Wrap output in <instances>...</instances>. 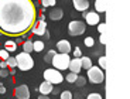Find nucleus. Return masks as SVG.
<instances>
[{"label": "nucleus", "instance_id": "nucleus-3", "mask_svg": "<svg viewBox=\"0 0 130 99\" xmlns=\"http://www.w3.org/2000/svg\"><path fill=\"white\" fill-rule=\"evenodd\" d=\"M69 62H71V57L69 54H62V53H57L54 59H52V65L54 68H57L58 71H64V69L69 68Z\"/></svg>", "mask_w": 130, "mask_h": 99}, {"label": "nucleus", "instance_id": "nucleus-30", "mask_svg": "<svg viewBox=\"0 0 130 99\" xmlns=\"http://www.w3.org/2000/svg\"><path fill=\"white\" fill-rule=\"evenodd\" d=\"M74 55L76 57V58H81L82 57V53H81V50H79V47H75L74 48Z\"/></svg>", "mask_w": 130, "mask_h": 99}, {"label": "nucleus", "instance_id": "nucleus-18", "mask_svg": "<svg viewBox=\"0 0 130 99\" xmlns=\"http://www.w3.org/2000/svg\"><path fill=\"white\" fill-rule=\"evenodd\" d=\"M23 51L24 53H32V51H34V45H32V41H24L23 43Z\"/></svg>", "mask_w": 130, "mask_h": 99}, {"label": "nucleus", "instance_id": "nucleus-2", "mask_svg": "<svg viewBox=\"0 0 130 99\" xmlns=\"http://www.w3.org/2000/svg\"><path fill=\"white\" fill-rule=\"evenodd\" d=\"M16 59H17V67L21 71H28V69H31L34 67V59H32V57L28 53L23 51V53L17 54Z\"/></svg>", "mask_w": 130, "mask_h": 99}, {"label": "nucleus", "instance_id": "nucleus-33", "mask_svg": "<svg viewBox=\"0 0 130 99\" xmlns=\"http://www.w3.org/2000/svg\"><path fill=\"white\" fill-rule=\"evenodd\" d=\"M0 68H2V69H6V68H7V61H4V59H3V61L0 62Z\"/></svg>", "mask_w": 130, "mask_h": 99}, {"label": "nucleus", "instance_id": "nucleus-28", "mask_svg": "<svg viewBox=\"0 0 130 99\" xmlns=\"http://www.w3.org/2000/svg\"><path fill=\"white\" fill-rule=\"evenodd\" d=\"M99 65H101V68L102 69H106V57H101L99 58Z\"/></svg>", "mask_w": 130, "mask_h": 99}, {"label": "nucleus", "instance_id": "nucleus-22", "mask_svg": "<svg viewBox=\"0 0 130 99\" xmlns=\"http://www.w3.org/2000/svg\"><path fill=\"white\" fill-rule=\"evenodd\" d=\"M7 67H10V68H16L17 67L16 57H9V58H7Z\"/></svg>", "mask_w": 130, "mask_h": 99}, {"label": "nucleus", "instance_id": "nucleus-29", "mask_svg": "<svg viewBox=\"0 0 130 99\" xmlns=\"http://www.w3.org/2000/svg\"><path fill=\"white\" fill-rule=\"evenodd\" d=\"M86 99H102V95L101 93H95L93 92V93H89Z\"/></svg>", "mask_w": 130, "mask_h": 99}, {"label": "nucleus", "instance_id": "nucleus-9", "mask_svg": "<svg viewBox=\"0 0 130 99\" xmlns=\"http://www.w3.org/2000/svg\"><path fill=\"white\" fill-rule=\"evenodd\" d=\"M85 17V21H86V24H89V26H98L99 24V14L96 13V11H88L86 14H84Z\"/></svg>", "mask_w": 130, "mask_h": 99}, {"label": "nucleus", "instance_id": "nucleus-19", "mask_svg": "<svg viewBox=\"0 0 130 99\" xmlns=\"http://www.w3.org/2000/svg\"><path fill=\"white\" fill-rule=\"evenodd\" d=\"M55 54H57L55 50H51V51H48V53L45 54V57H44V61H45L47 64H51L52 59H54V57H55Z\"/></svg>", "mask_w": 130, "mask_h": 99}, {"label": "nucleus", "instance_id": "nucleus-6", "mask_svg": "<svg viewBox=\"0 0 130 99\" xmlns=\"http://www.w3.org/2000/svg\"><path fill=\"white\" fill-rule=\"evenodd\" d=\"M88 78L92 84H102L105 81V74L102 68L98 67H92L88 69Z\"/></svg>", "mask_w": 130, "mask_h": 99}, {"label": "nucleus", "instance_id": "nucleus-31", "mask_svg": "<svg viewBox=\"0 0 130 99\" xmlns=\"http://www.w3.org/2000/svg\"><path fill=\"white\" fill-rule=\"evenodd\" d=\"M105 28H106V24H105V23H99V24H98V31H99V33H103Z\"/></svg>", "mask_w": 130, "mask_h": 99}, {"label": "nucleus", "instance_id": "nucleus-10", "mask_svg": "<svg viewBox=\"0 0 130 99\" xmlns=\"http://www.w3.org/2000/svg\"><path fill=\"white\" fill-rule=\"evenodd\" d=\"M57 51L62 53V54H69L72 51L69 41H67V40H59L58 43H57Z\"/></svg>", "mask_w": 130, "mask_h": 99}, {"label": "nucleus", "instance_id": "nucleus-37", "mask_svg": "<svg viewBox=\"0 0 130 99\" xmlns=\"http://www.w3.org/2000/svg\"><path fill=\"white\" fill-rule=\"evenodd\" d=\"M88 2H89V0H88Z\"/></svg>", "mask_w": 130, "mask_h": 99}, {"label": "nucleus", "instance_id": "nucleus-12", "mask_svg": "<svg viewBox=\"0 0 130 99\" xmlns=\"http://www.w3.org/2000/svg\"><path fill=\"white\" fill-rule=\"evenodd\" d=\"M72 3H74L75 10H78V11H86L89 9L88 0H72Z\"/></svg>", "mask_w": 130, "mask_h": 99}, {"label": "nucleus", "instance_id": "nucleus-13", "mask_svg": "<svg viewBox=\"0 0 130 99\" xmlns=\"http://www.w3.org/2000/svg\"><path fill=\"white\" fill-rule=\"evenodd\" d=\"M52 91H54V86H52V84L47 82V81H44V82L40 85V93H42V95H50Z\"/></svg>", "mask_w": 130, "mask_h": 99}, {"label": "nucleus", "instance_id": "nucleus-26", "mask_svg": "<svg viewBox=\"0 0 130 99\" xmlns=\"http://www.w3.org/2000/svg\"><path fill=\"white\" fill-rule=\"evenodd\" d=\"M9 51L7 50H0V58L4 59V61H7V58H9Z\"/></svg>", "mask_w": 130, "mask_h": 99}, {"label": "nucleus", "instance_id": "nucleus-8", "mask_svg": "<svg viewBox=\"0 0 130 99\" xmlns=\"http://www.w3.org/2000/svg\"><path fill=\"white\" fill-rule=\"evenodd\" d=\"M31 31H32V34H36V36H44V34L47 33V23L44 20L40 19V21H37V23L34 24Z\"/></svg>", "mask_w": 130, "mask_h": 99}, {"label": "nucleus", "instance_id": "nucleus-24", "mask_svg": "<svg viewBox=\"0 0 130 99\" xmlns=\"http://www.w3.org/2000/svg\"><path fill=\"white\" fill-rule=\"evenodd\" d=\"M85 84H86V79H85V76H79V75H78V79L75 81V85L81 88V86L85 85Z\"/></svg>", "mask_w": 130, "mask_h": 99}, {"label": "nucleus", "instance_id": "nucleus-36", "mask_svg": "<svg viewBox=\"0 0 130 99\" xmlns=\"http://www.w3.org/2000/svg\"><path fill=\"white\" fill-rule=\"evenodd\" d=\"M4 92H6V88L3 85H0V93H4Z\"/></svg>", "mask_w": 130, "mask_h": 99}, {"label": "nucleus", "instance_id": "nucleus-20", "mask_svg": "<svg viewBox=\"0 0 130 99\" xmlns=\"http://www.w3.org/2000/svg\"><path fill=\"white\" fill-rule=\"evenodd\" d=\"M32 45H34V51L36 53H41L42 50H44V43L42 41H32Z\"/></svg>", "mask_w": 130, "mask_h": 99}, {"label": "nucleus", "instance_id": "nucleus-35", "mask_svg": "<svg viewBox=\"0 0 130 99\" xmlns=\"http://www.w3.org/2000/svg\"><path fill=\"white\" fill-rule=\"evenodd\" d=\"M99 38H101V43H102V44H106V38H105L103 36H101Z\"/></svg>", "mask_w": 130, "mask_h": 99}, {"label": "nucleus", "instance_id": "nucleus-32", "mask_svg": "<svg viewBox=\"0 0 130 99\" xmlns=\"http://www.w3.org/2000/svg\"><path fill=\"white\" fill-rule=\"evenodd\" d=\"M9 75V71H7V69H0V76H2V78H4V76H7Z\"/></svg>", "mask_w": 130, "mask_h": 99}, {"label": "nucleus", "instance_id": "nucleus-7", "mask_svg": "<svg viewBox=\"0 0 130 99\" xmlns=\"http://www.w3.org/2000/svg\"><path fill=\"white\" fill-rule=\"evenodd\" d=\"M14 95L17 99H30V89L27 85H20L14 89Z\"/></svg>", "mask_w": 130, "mask_h": 99}, {"label": "nucleus", "instance_id": "nucleus-21", "mask_svg": "<svg viewBox=\"0 0 130 99\" xmlns=\"http://www.w3.org/2000/svg\"><path fill=\"white\" fill-rule=\"evenodd\" d=\"M65 79H67V82H69V84H75V81H76V79H78V74L69 72L68 75L65 76Z\"/></svg>", "mask_w": 130, "mask_h": 99}, {"label": "nucleus", "instance_id": "nucleus-5", "mask_svg": "<svg viewBox=\"0 0 130 99\" xmlns=\"http://www.w3.org/2000/svg\"><path fill=\"white\" fill-rule=\"evenodd\" d=\"M86 30V26H85L84 21H79V20H74L68 24V33L69 36L76 37V36H82Z\"/></svg>", "mask_w": 130, "mask_h": 99}, {"label": "nucleus", "instance_id": "nucleus-14", "mask_svg": "<svg viewBox=\"0 0 130 99\" xmlns=\"http://www.w3.org/2000/svg\"><path fill=\"white\" fill-rule=\"evenodd\" d=\"M106 10H107L106 0H96L95 2V11L96 13H105Z\"/></svg>", "mask_w": 130, "mask_h": 99}, {"label": "nucleus", "instance_id": "nucleus-1", "mask_svg": "<svg viewBox=\"0 0 130 99\" xmlns=\"http://www.w3.org/2000/svg\"><path fill=\"white\" fill-rule=\"evenodd\" d=\"M36 23L37 9L32 0H0V33L3 36H24Z\"/></svg>", "mask_w": 130, "mask_h": 99}, {"label": "nucleus", "instance_id": "nucleus-17", "mask_svg": "<svg viewBox=\"0 0 130 99\" xmlns=\"http://www.w3.org/2000/svg\"><path fill=\"white\" fill-rule=\"evenodd\" d=\"M81 59H82V68H85L86 71L93 67L92 65V59L89 58V57H81Z\"/></svg>", "mask_w": 130, "mask_h": 99}, {"label": "nucleus", "instance_id": "nucleus-27", "mask_svg": "<svg viewBox=\"0 0 130 99\" xmlns=\"http://www.w3.org/2000/svg\"><path fill=\"white\" fill-rule=\"evenodd\" d=\"M61 99H72V93L69 91H64L61 93Z\"/></svg>", "mask_w": 130, "mask_h": 99}, {"label": "nucleus", "instance_id": "nucleus-16", "mask_svg": "<svg viewBox=\"0 0 130 99\" xmlns=\"http://www.w3.org/2000/svg\"><path fill=\"white\" fill-rule=\"evenodd\" d=\"M4 50H7L9 53L17 51V44H16V41H13V40H9V41H6V43H4Z\"/></svg>", "mask_w": 130, "mask_h": 99}, {"label": "nucleus", "instance_id": "nucleus-4", "mask_svg": "<svg viewBox=\"0 0 130 99\" xmlns=\"http://www.w3.org/2000/svg\"><path fill=\"white\" fill-rule=\"evenodd\" d=\"M44 81L52 84V85H57L64 81V76L57 68H48L44 71Z\"/></svg>", "mask_w": 130, "mask_h": 99}, {"label": "nucleus", "instance_id": "nucleus-23", "mask_svg": "<svg viewBox=\"0 0 130 99\" xmlns=\"http://www.w3.org/2000/svg\"><path fill=\"white\" fill-rule=\"evenodd\" d=\"M55 3H57V0H41L42 7H52V6H55Z\"/></svg>", "mask_w": 130, "mask_h": 99}, {"label": "nucleus", "instance_id": "nucleus-11", "mask_svg": "<svg viewBox=\"0 0 130 99\" xmlns=\"http://www.w3.org/2000/svg\"><path fill=\"white\" fill-rule=\"evenodd\" d=\"M82 68V59L81 58H76V57H74V58H71V62H69V71L74 74H78L79 71H81Z\"/></svg>", "mask_w": 130, "mask_h": 99}, {"label": "nucleus", "instance_id": "nucleus-34", "mask_svg": "<svg viewBox=\"0 0 130 99\" xmlns=\"http://www.w3.org/2000/svg\"><path fill=\"white\" fill-rule=\"evenodd\" d=\"M38 99H50V98H48V95H42L41 93V95L38 96Z\"/></svg>", "mask_w": 130, "mask_h": 99}, {"label": "nucleus", "instance_id": "nucleus-25", "mask_svg": "<svg viewBox=\"0 0 130 99\" xmlns=\"http://www.w3.org/2000/svg\"><path fill=\"white\" fill-rule=\"evenodd\" d=\"M84 43H85V45H86V47H93L95 40H93V37H86V38L84 40Z\"/></svg>", "mask_w": 130, "mask_h": 99}, {"label": "nucleus", "instance_id": "nucleus-15", "mask_svg": "<svg viewBox=\"0 0 130 99\" xmlns=\"http://www.w3.org/2000/svg\"><path fill=\"white\" fill-rule=\"evenodd\" d=\"M50 19L51 20H54V21H57V20H61L62 17H64V11H62V9H54L50 13Z\"/></svg>", "mask_w": 130, "mask_h": 99}]
</instances>
